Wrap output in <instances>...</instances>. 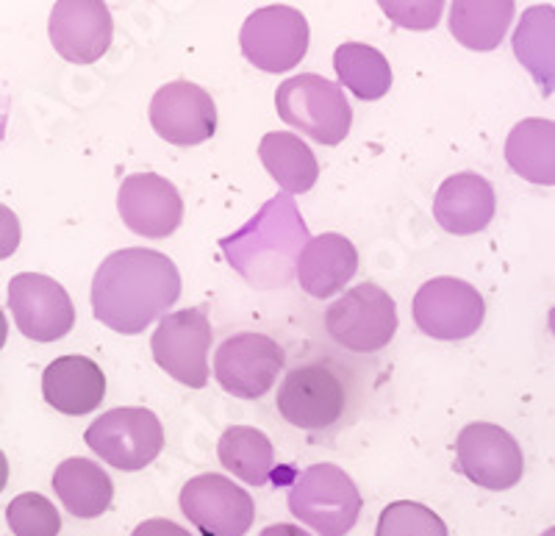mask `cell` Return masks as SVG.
Here are the masks:
<instances>
[{
	"instance_id": "obj_1",
	"label": "cell",
	"mask_w": 555,
	"mask_h": 536,
	"mask_svg": "<svg viewBox=\"0 0 555 536\" xmlns=\"http://www.w3.org/2000/svg\"><path fill=\"white\" fill-rule=\"evenodd\" d=\"M181 297L176 261L151 247L112 253L92 281V311L117 334H142Z\"/></svg>"
},
{
	"instance_id": "obj_2",
	"label": "cell",
	"mask_w": 555,
	"mask_h": 536,
	"mask_svg": "<svg viewBox=\"0 0 555 536\" xmlns=\"http://www.w3.org/2000/svg\"><path fill=\"white\" fill-rule=\"evenodd\" d=\"M306 242V226L304 220L295 215V203L289 195H281L264 206L256 220L247 228H242V234L234 240H225L222 247L228 251L231 265L242 267L245 259H256V270L250 272L247 281L253 284H264V278L270 276L272 284H284L289 281V270L300 261L297 245ZM306 247V245H304Z\"/></svg>"
},
{
	"instance_id": "obj_3",
	"label": "cell",
	"mask_w": 555,
	"mask_h": 536,
	"mask_svg": "<svg viewBox=\"0 0 555 536\" xmlns=\"http://www.w3.org/2000/svg\"><path fill=\"white\" fill-rule=\"evenodd\" d=\"M278 117L320 145H339L353 126V109L339 84L317 73L286 78L275 92Z\"/></svg>"
},
{
	"instance_id": "obj_4",
	"label": "cell",
	"mask_w": 555,
	"mask_h": 536,
	"mask_svg": "<svg viewBox=\"0 0 555 536\" xmlns=\"http://www.w3.org/2000/svg\"><path fill=\"white\" fill-rule=\"evenodd\" d=\"M289 511L317 534L345 536L361 514L359 486L336 464H311L292 484Z\"/></svg>"
},
{
	"instance_id": "obj_5",
	"label": "cell",
	"mask_w": 555,
	"mask_h": 536,
	"mask_svg": "<svg viewBox=\"0 0 555 536\" xmlns=\"http://www.w3.org/2000/svg\"><path fill=\"white\" fill-rule=\"evenodd\" d=\"M325 331L336 345L353 354L384 350L398 331L395 297L378 284H359L336 297L325 311Z\"/></svg>"
},
{
	"instance_id": "obj_6",
	"label": "cell",
	"mask_w": 555,
	"mask_h": 536,
	"mask_svg": "<svg viewBox=\"0 0 555 536\" xmlns=\"http://www.w3.org/2000/svg\"><path fill=\"white\" fill-rule=\"evenodd\" d=\"M87 445L114 470L137 473L156 461L165 448V429L151 409L126 406L101 414L83 434Z\"/></svg>"
},
{
	"instance_id": "obj_7",
	"label": "cell",
	"mask_w": 555,
	"mask_h": 536,
	"mask_svg": "<svg viewBox=\"0 0 555 536\" xmlns=\"http://www.w3.org/2000/svg\"><path fill=\"white\" fill-rule=\"evenodd\" d=\"M347 390L339 372L322 361L300 365L286 372L278 386L275 409L286 423L300 431H325L345 414Z\"/></svg>"
},
{
	"instance_id": "obj_8",
	"label": "cell",
	"mask_w": 555,
	"mask_h": 536,
	"mask_svg": "<svg viewBox=\"0 0 555 536\" xmlns=\"http://www.w3.org/2000/svg\"><path fill=\"white\" fill-rule=\"evenodd\" d=\"M240 48L253 67L286 73L309 53V23L300 9L284 3L256 9L242 26Z\"/></svg>"
},
{
	"instance_id": "obj_9",
	"label": "cell",
	"mask_w": 555,
	"mask_h": 536,
	"mask_svg": "<svg viewBox=\"0 0 555 536\" xmlns=\"http://www.w3.org/2000/svg\"><path fill=\"white\" fill-rule=\"evenodd\" d=\"M411 311L423 334L442 342H461L483 326L486 303L483 295L461 278H430L416 290Z\"/></svg>"
},
{
	"instance_id": "obj_10",
	"label": "cell",
	"mask_w": 555,
	"mask_h": 536,
	"mask_svg": "<svg viewBox=\"0 0 555 536\" xmlns=\"http://www.w3.org/2000/svg\"><path fill=\"white\" fill-rule=\"evenodd\" d=\"M211 322L206 309H181L158 322L151 336L153 359L162 370L190 390H203L208 381Z\"/></svg>"
},
{
	"instance_id": "obj_11",
	"label": "cell",
	"mask_w": 555,
	"mask_h": 536,
	"mask_svg": "<svg viewBox=\"0 0 555 536\" xmlns=\"http://www.w3.org/2000/svg\"><path fill=\"white\" fill-rule=\"evenodd\" d=\"M284 361V347L275 340L256 331H242L217 347L215 375L228 395L253 400L275 386Z\"/></svg>"
},
{
	"instance_id": "obj_12",
	"label": "cell",
	"mask_w": 555,
	"mask_h": 536,
	"mask_svg": "<svg viewBox=\"0 0 555 536\" xmlns=\"http://www.w3.org/2000/svg\"><path fill=\"white\" fill-rule=\"evenodd\" d=\"M459 470L483 489H512L525 473L519 442L494 423H469L455 439Z\"/></svg>"
},
{
	"instance_id": "obj_13",
	"label": "cell",
	"mask_w": 555,
	"mask_h": 536,
	"mask_svg": "<svg viewBox=\"0 0 555 536\" xmlns=\"http://www.w3.org/2000/svg\"><path fill=\"white\" fill-rule=\"evenodd\" d=\"M9 309L20 334L34 342H56L76 326L67 290L42 272H20L9 281Z\"/></svg>"
},
{
	"instance_id": "obj_14",
	"label": "cell",
	"mask_w": 555,
	"mask_h": 536,
	"mask_svg": "<svg viewBox=\"0 0 555 536\" xmlns=\"http://www.w3.org/2000/svg\"><path fill=\"white\" fill-rule=\"evenodd\" d=\"M181 511L203 536H245L256 506L250 495L225 475H195L181 489Z\"/></svg>"
},
{
	"instance_id": "obj_15",
	"label": "cell",
	"mask_w": 555,
	"mask_h": 536,
	"mask_svg": "<svg viewBox=\"0 0 555 536\" xmlns=\"http://www.w3.org/2000/svg\"><path fill=\"white\" fill-rule=\"evenodd\" d=\"M151 126L170 145L192 148L217 131L215 98L192 81H170L151 101Z\"/></svg>"
},
{
	"instance_id": "obj_16",
	"label": "cell",
	"mask_w": 555,
	"mask_h": 536,
	"mask_svg": "<svg viewBox=\"0 0 555 536\" xmlns=\"http://www.w3.org/2000/svg\"><path fill=\"white\" fill-rule=\"evenodd\" d=\"M117 208L128 231L147 240H165L183 220V197L176 183L156 173H133L120 183Z\"/></svg>"
},
{
	"instance_id": "obj_17",
	"label": "cell",
	"mask_w": 555,
	"mask_h": 536,
	"mask_svg": "<svg viewBox=\"0 0 555 536\" xmlns=\"http://www.w3.org/2000/svg\"><path fill=\"white\" fill-rule=\"evenodd\" d=\"M48 31L59 56L73 64H92L112 44L114 20L101 0H59Z\"/></svg>"
},
{
	"instance_id": "obj_18",
	"label": "cell",
	"mask_w": 555,
	"mask_h": 536,
	"mask_svg": "<svg viewBox=\"0 0 555 536\" xmlns=\"http://www.w3.org/2000/svg\"><path fill=\"white\" fill-rule=\"evenodd\" d=\"M494 208L498 197L492 183L478 173H455L434 197L436 222L455 237H473L483 231L492 222Z\"/></svg>"
},
{
	"instance_id": "obj_19",
	"label": "cell",
	"mask_w": 555,
	"mask_h": 536,
	"mask_svg": "<svg viewBox=\"0 0 555 536\" xmlns=\"http://www.w3.org/2000/svg\"><path fill=\"white\" fill-rule=\"evenodd\" d=\"M42 395L62 414H89L106 398V375L87 356H59L44 367Z\"/></svg>"
},
{
	"instance_id": "obj_20",
	"label": "cell",
	"mask_w": 555,
	"mask_h": 536,
	"mask_svg": "<svg viewBox=\"0 0 555 536\" xmlns=\"http://www.w3.org/2000/svg\"><path fill=\"white\" fill-rule=\"evenodd\" d=\"M359 270V251L347 237L322 234L306 242L297 261V281L311 297H331Z\"/></svg>"
},
{
	"instance_id": "obj_21",
	"label": "cell",
	"mask_w": 555,
	"mask_h": 536,
	"mask_svg": "<svg viewBox=\"0 0 555 536\" xmlns=\"http://www.w3.org/2000/svg\"><path fill=\"white\" fill-rule=\"evenodd\" d=\"M53 489L64 509L78 520L101 518L112 506L114 484L92 459H64L53 473Z\"/></svg>"
},
{
	"instance_id": "obj_22",
	"label": "cell",
	"mask_w": 555,
	"mask_h": 536,
	"mask_svg": "<svg viewBox=\"0 0 555 536\" xmlns=\"http://www.w3.org/2000/svg\"><path fill=\"white\" fill-rule=\"evenodd\" d=\"M514 56L528 69L542 95L555 92V7L537 3L522 12L514 31Z\"/></svg>"
},
{
	"instance_id": "obj_23",
	"label": "cell",
	"mask_w": 555,
	"mask_h": 536,
	"mask_svg": "<svg viewBox=\"0 0 555 536\" xmlns=\"http://www.w3.org/2000/svg\"><path fill=\"white\" fill-rule=\"evenodd\" d=\"M505 162L525 181L555 187V123L542 117L517 123L505 139Z\"/></svg>"
},
{
	"instance_id": "obj_24",
	"label": "cell",
	"mask_w": 555,
	"mask_h": 536,
	"mask_svg": "<svg viewBox=\"0 0 555 536\" xmlns=\"http://www.w3.org/2000/svg\"><path fill=\"white\" fill-rule=\"evenodd\" d=\"M514 0H455L450 7V34L469 51H494L512 26Z\"/></svg>"
},
{
	"instance_id": "obj_25",
	"label": "cell",
	"mask_w": 555,
	"mask_h": 536,
	"mask_svg": "<svg viewBox=\"0 0 555 536\" xmlns=\"http://www.w3.org/2000/svg\"><path fill=\"white\" fill-rule=\"evenodd\" d=\"M261 165L267 167L286 195H304L320 178V165L304 139L289 131L264 133L259 145Z\"/></svg>"
},
{
	"instance_id": "obj_26",
	"label": "cell",
	"mask_w": 555,
	"mask_h": 536,
	"mask_svg": "<svg viewBox=\"0 0 555 536\" xmlns=\"http://www.w3.org/2000/svg\"><path fill=\"white\" fill-rule=\"evenodd\" d=\"M220 464L250 486H264L275 470V450L264 431L253 425H231L217 442Z\"/></svg>"
},
{
	"instance_id": "obj_27",
	"label": "cell",
	"mask_w": 555,
	"mask_h": 536,
	"mask_svg": "<svg viewBox=\"0 0 555 536\" xmlns=\"http://www.w3.org/2000/svg\"><path fill=\"white\" fill-rule=\"evenodd\" d=\"M334 69L339 81L361 101H380L391 87L389 59L373 44H339L334 53Z\"/></svg>"
},
{
	"instance_id": "obj_28",
	"label": "cell",
	"mask_w": 555,
	"mask_h": 536,
	"mask_svg": "<svg viewBox=\"0 0 555 536\" xmlns=\"http://www.w3.org/2000/svg\"><path fill=\"white\" fill-rule=\"evenodd\" d=\"M375 536H450L444 520L434 509L414 500H398L380 511Z\"/></svg>"
},
{
	"instance_id": "obj_29",
	"label": "cell",
	"mask_w": 555,
	"mask_h": 536,
	"mask_svg": "<svg viewBox=\"0 0 555 536\" xmlns=\"http://www.w3.org/2000/svg\"><path fill=\"white\" fill-rule=\"evenodd\" d=\"M7 523L14 536H56L62 518L56 506L39 493H23L7 506Z\"/></svg>"
},
{
	"instance_id": "obj_30",
	"label": "cell",
	"mask_w": 555,
	"mask_h": 536,
	"mask_svg": "<svg viewBox=\"0 0 555 536\" xmlns=\"http://www.w3.org/2000/svg\"><path fill=\"white\" fill-rule=\"evenodd\" d=\"M380 9L391 23H398L400 28H411V31H425L434 28L442 17L444 3L442 0H423V3H409V0H380Z\"/></svg>"
},
{
	"instance_id": "obj_31",
	"label": "cell",
	"mask_w": 555,
	"mask_h": 536,
	"mask_svg": "<svg viewBox=\"0 0 555 536\" xmlns=\"http://www.w3.org/2000/svg\"><path fill=\"white\" fill-rule=\"evenodd\" d=\"M131 536H192V534L186 528H181L178 523H172V520L156 518V520H145L142 525H137Z\"/></svg>"
},
{
	"instance_id": "obj_32",
	"label": "cell",
	"mask_w": 555,
	"mask_h": 536,
	"mask_svg": "<svg viewBox=\"0 0 555 536\" xmlns=\"http://www.w3.org/2000/svg\"><path fill=\"white\" fill-rule=\"evenodd\" d=\"M259 536H311L306 534L300 525H292V523H278V525H267Z\"/></svg>"
},
{
	"instance_id": "obj_33",
	"label": "cell",
	"mask_w": 555,
	"mask_h": 536,
	"mask_svg": "<svg viewBox=\"0 0 555 536\" xmlns=\"http://www.w3.org/2000/svg\"><path fill=\"white\" fill-rule=\"evenodd\" d=\"M547 322H550V331H553V336H555V306H553V309H550Z\"/></svg>"
},
{
	"instance_id": "obj_34",
	"label": "cell",
	"mask_w": 555,
	"mask_h": 536,
	"mask_svg": "<svg viewBox=\"0 0 555 536\" xmlns=\"http://www.w3.org/2000/svg\"><path fill=\"white\" fill-rule=\"evenodd\" d=\"M542 536H555V525H553V528H547V531H544Z\"/></svg>"
}]
</instances>
